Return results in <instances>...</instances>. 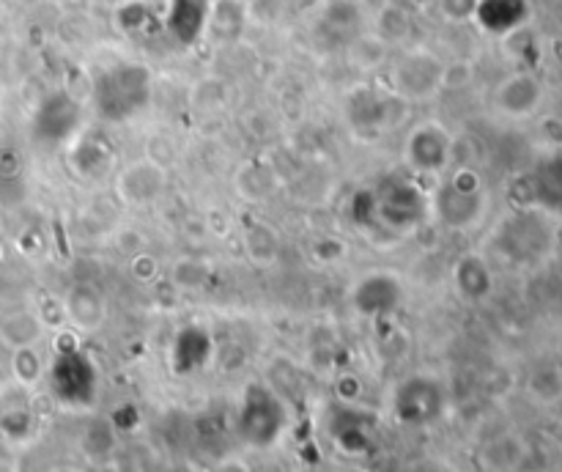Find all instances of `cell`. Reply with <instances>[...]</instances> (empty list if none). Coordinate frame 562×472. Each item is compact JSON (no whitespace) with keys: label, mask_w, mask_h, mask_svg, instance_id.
I'll return each mask as SVG.
<instances>
[{"label":"cell","mask_w":562,"mask_h":472,"mask_svg":"<svg viewBox=\"0 0 562 472\" xmlns=\"http://www.w3.org/2000/svg\"><path fill=\"white\" fill-rule=\"evenodd\" d=\"M349 215L373 242H401L431 220V193L412 173H393L351 195Z\"/></svg>","instance_id":"6da1fadb"},{"label":"cell","mask_w":562,"mask_h":472,"mask_svg":"<svg viewBox=\"0 0 562 472\" xmlns=\"http://www.w3.org/2000/svg\"><path fill=\"white\" fill-rule=\"evenodd\" d=\"M151 99V72L140 64H116L94 80L96 116L110 124L135 118Z\"/></svg>","instance_id":"7a4b0ae2"},{"label":"cell","mask_w":562,"mask_h":472,"mask_svg":"<svg viewBox=\"0 0 562 472\" xmlns=\"http://www.w3.org/2000/svg\"><path fill=\"white\" fill-rule=\"evenodd\" d=\"M486 209L488 198L478 173L458 168L439 176V184L431 193V217L442 226L450 231H469L483 220Z\"/></svg>","instance_id":"3957f363"},{"label":"cell","mask_w":562,"mask_h":472,"mask_svg":"<svg viewBox=\"0 0 562 472\" xmlns=\"http://www.w3.org/2000/svg\"><path fill=\"white\" fill-rule=\"evenodd\" d=\"M286 407L275 390L266 385H250L242 393L236 409V431L253 448H272L286 431Z\"/></svg>","instance_id":"277c9868"},{"label":"cell","mask_w":562,"mask_h":472,"mask_svg":"<svg viewBox=\"0 0 562 472\" xmlns=\"http://www.w3.org/2000/svg\"><path fill=\"white\" fill-rule=\"evenodd\" d=\"M453 151H456V140L447 132L445 124L428 118L414 124L403 140V165L414 179H431V176L439 179L450 168Z\"/></svg>","instance_id":"5b68a950"},{"label":"cell","mask_w":562,"mask_h":472,"mask_svg":"<svg viewBox=\"0 0 562 472\" xmlns=\"http://www.w3.org/2000/svg\"><path fill=\"white\" fill-rule=\"evenodd\" d=\"M50 387L53 396L66 407H91L99 393L96 365L77 346L61 349L50 365Z\"/></svg>","instance_id":"8992f818"},{"label":"cell","mask_w":562,"mask_h":472,"mask_svg":"<svg viewBox=\"0 0 562 472\" xmlns=\"http://www.w3.org/2000/svg\"><path fill=\"white\" fill-rule=\"evenodd\" d=\"M406 102L395 97L393 91H376V88H357L346 97V121L351 132L365 138H379L403 121Z\"/></svg>","instance_id":"52a82bcc"},{"label":"cell","mask_w":562,"mask_h":472,"mask_svg":"<svg viewBox=\"0 0 562 472\" xmlns=\"http://www.w3.org/2000/svg\"><path fill=\"white\" fill-rule=\"evenodd\" d=\"M447 69L436 55L425 53V50H414V53L403 55L395 64L393 75H390V91L395 97H401L406 105L409 102H425L431 99L445 86Z\"/></svg>","instance_id":"ba28073f"},{"label":"cell","mask_w":562,"mask_h":472,"mask_svg":"<svg viewBox=\"0 0 562 472\" xmlns=\"http://www.w3.org/2000/svg\"><path fill=\"white\" fill-rule=\"evenodd\" d=\"M83 127V108L72 94L53 91L33 113V140L42 146H61Z\"/></svg>","instance_id":"9c48e42d"},{"label":"cell","mask_w":562,"mask_h":472,"mask_svg":"<svg viewBox=\"0 0 562 472\" xmlns=\"http://www.w3.org/2000/svg\"><path fill=\"white\" fill-rule=\"evenodd\" d=\"M393 409L403 426H428L445 409V390L434 376H409L395 390Z\"/></svg>","instance_id":"30bf717a"},{"label":"cell","mask_w":562,"mask_h":472,"mask_svg":"<svg viewBox=\"0 0 562 472\" xmlns=\"http://www.w3.org/2000/svg\"><path fill=\"white\" fill-rule=\"evenodd\" d=\"M351 302L362 316H387L401 302V283L387 272H371L354 286Z\"/></svg>","instance_id":"8fae6325"},{"label":"cell","mask_w":562,"mask_h":472,"mask_svg":"<svg viewBox=\"0 0 562 472\" xmlns=\"http://www.w3.org/2000/svg\"><path fill=\"white\" fill-rule=\"evenodd\" d=\"M64 311L80 333H96L107 319V300L94 283H75L66 294Z\"/></svg>","instance_id":"7c38bea8"},{"label":"cell","mask_w":562,"mask_h":472,"mask_svg":"<svg viewBox=\"0 0 562 472\" xmlns=\"http://www.w3.org/2000/svg\"><path fill=\"white\" fill-rule=\"evenodd\" d=\"M165 190V171L149 160L132 162L118 176V193L129 204H149L157 201Z\"/></svg>","instance_id":"4fadbf2b"},{"label":"cell","mask_w":562,"mask_h":472,"mask_svg":"<svg viewBox=\"0 0 562 472\" xmlns=\"http://www.w3.org/2000/svg\"><path fill=\"white\" fill-rule=\"evenodd\" d=\"M212 349V338L203 327H184V330L176 333L173 344H170V365L179 376L192 374V371H198V368L209 363Z\"/></svg>","instance_id":"5bb4252c"},{"label":"cell","mask_w":562,"mask_h":472,"mask_svg":"<svg viewBox=\"0 0 562 472\" xmlns=\"http://www.w3.org/2000/svg\"><path fill=\"white\" fill-rule=\"evenodd\" d=\"M541 102V86L532 75H513L494 91V105L505 116H530Z\"/></svg>","instance_id":"9a60e30c"},{"label":"cell","mask_w":562,"mask_h":472,"mask_svg":"<svg viewBox=\"0 0 562 472\" xmlns=\"http://www.w3.org/2000/svg\"><path fill=\"white\" fill-rule=\"evenodd\" d=\"M453 286L469 302H478L491 291V269L478 253H464L453 264Z\"/></svg>","instance_id":"2e32d148"},{"label":"cell","mask_w":562,"mask_h":472,"mask_svg":"<svg viewBox=\"0 0 562 472\" xmlns=\"http://www.w3.org/2000/svg\"><path fill=\"white\" fill-rule=\"evenodd\" d=\"M209 20V3L206 0H170L168 31L181 44H192Z\"/></svg>","instance_id":"e0dca14e"},{"label":"cell","mask_w":562,"mask_h":472,"mask_svg":"<svg viewBox=\"0 0 562 472\" xmlns=\"http://www.w3.org/2000/svg\"><path fill=\"white\" fill-rule=\"evenodd\" d=\"M524 17V0H478L475 20L486 25L488 31L505 33L516 28Z\"/></svg>","instance_id":"ac0fdd59"},{"label":"cell","mask_w":562,"mask_h":472,"mask_svg":"<svg viewBox=\"0 0 562 472\" xmlns=\"http://www.w3.org/2000/svg\"><path fill=\"white\" fill-rule=\"evenodd\" d=\"M42 335V322L33 316V313H17L3 322V338L9 341L11 346H33V341Z\"/></svg>","instance_id":"d6986e66"},{"label":"cell","mask_w":562,"mask_h":472,"mask_svg":"<svg viewBox=\"0 0 562 472\" xmlns=\"http://www.w3.org/2000/svg\"><path fill=\"white\" fill-rule=\"evenodd\" d=\"M107 165H110V154L102 143H96V140H85L80 143V149L75 151V168L83 176H99V173L105 171Z\"/></svg>","instance_id":"ffe728a7"},{"label":"cell","mask_w":562,"mask_h":472,"mask_svg":"<svg viewBox=\"0 0 562 472\" xmlns=\"http://www.w3.org/2000/svg\"><path fill=\"white\" fill-rule=\"evenodd\" d=\"M14 374L20 376L25 385H31V382L39 379V374H42V363H39V357L33 352V346H22V349H17V354H14Z\"/></svg>","instance_id":"44dd1931"},{"label":"cell","mask_w":562,"mask_h":472,"mask_svg":"<svg viewBox=\"0 0 562 472\" xmlns=\"http://www.w3.org/2000/svg\"><path fill=\"white\" fill-rule=\"evenodd\" d=\"M475 9H478V0H442V11L450 20H469L475 17Z\"/></svg>","instance_id":"7402d4cb"},{"label":"cell","mask_w":562,"mask_h":472,"mask_svg":"<svg viewBox=\"0 0 562 472\" xmlns=\"http://www.w3.org/2000/svg\"><path fill=\"white\" fill-rule=\"evenodd\" d=\"M53 472H77V470H72V467H64V470H53Z\"/></svg>","instance_id":"603a6c76"}]
</instances>
